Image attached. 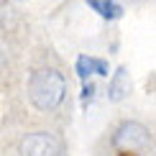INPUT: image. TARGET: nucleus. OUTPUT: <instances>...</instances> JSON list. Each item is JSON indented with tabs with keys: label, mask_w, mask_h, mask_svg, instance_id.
<instances>
[{
	"label": "nucleus",
	"mask_w": 156,
	"mask_h": 156,
	"mask_svg": "<svg viewBox=\"0 0 156 156\" xmlns=\"http://www.w3.org/2000/svg\"><path fill=\"white\" fill-rule=\"evenodd\" d=\"M108 95L113 102H120L123 97L131 95V74H128L126 67H120L118 72L113 74V80H110V87H108Z\"/></svg>",
	"instance_id": "nucleus-4"
},
{
	"label": "nucleus",
	"mask_w": 156,
	"mask_h": 156,
	"mask_svg": "<svg viewBox=\"0 0 156 156\" xmlns=\"http://www.w3.org/2000/svg\"><path fill=\"white\" fill-rule=\"evenodd\" d=\"M113 144L118 151H126V154H144L148 146H151V133H148L146 126L136 120H128L115 131L113 136Z\"/></svg>",
	"instance_id": "nucleus-2"
},
{
	"label": "nucleus",
	"mask_w": 156,
	"mask_h": 156,
	"mask_svg": "<svg viewBox=\"0 0 156 156\" xmlns=\"http://www.w3.org/2000/svg\"><path fill=\"white\" fill-rule=\"evenodd\" d=\"M62 144L51 133H31L21 141V156H62Z\"/></svg>",
	"instance_id": "nucleus-3"
},
{
	"label": "nucleus",
	"mask_w": 156,
	"mask_h": 156,
	"mask_svg": "<svg viewBox=\"0 0 156 156\" xmlns=\"http://www.w3.org/2000/svg\"><path fill=\"white\" fill-rule=\"evenodd\" d=\"M87 3H90L92 10H97L102 18H110V21L123 16V8H120L118 0H87Z\"/></svg>",
	"instance_id": "nucleus-6"
},
{
	"label": "nucleus",
	"mask_w": 156,
	"mask_h": 156,
	"mask_svg": "<svg viewBox=\"0 0 156 156\" xmlns=\"http://www.w3.org/2000/svg\"><path fill=\"white\" fill-rule=\"evenodd\" d=\"M92 92H95V87H92V84H84V90H82V102H84V105H87V102L92 100Z\"/></svg>",
	"instance_id": "nucleus-7"
},
{
	"label": "nucleus",
	"mask_w": 156,
	"mask_h": 156,
	"mask_svg": "<svg viewBox=\"0 0 156 156\" xmlns=\"http://www.w3.org/2000/svg\"><path fill=\"white\" fill-rule=\"evenodd\" d=\"M77 74L80 77H90V74H108V64L102 59H92V56H80L77 59Z\"/></svg>",
	"instance_id": "nucleus-5"
},
{
	"label": "nucleus",
	"mask_w": 156,
	"mask_h": 156,
	"mask_svg": "<svg viewBox=\"0 0 156 156\" xmlns=\"http://www.w3.org/2000/svg\"><path fill=\"white\" fill-rule=\"evenodd\" d=\"M67 82L54 69H36L28 80V97L38 110H54L64 100Z\"/></svg>",
	"instance_id": "nucleus-1"
}]
</instances>
